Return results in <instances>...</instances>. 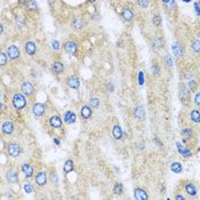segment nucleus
Listing matches in <instances>:
<instances>
[{
    "mask_svg": "<svg viewBox=\"0 0 200 200\" xmlns=\"http://www.w3.org/2000/svg\"><path fill=\"white\" fill-rule=\"evenodd\" d=\"M12 102H13L14 108L16 110H23L26 107V98L24 97V95H22V94L19 93L14 94Z\"/></svg>",
    "mask_w": 200,
    "mask_h": 200,
    "instance_id": "f257e3e1",
    "label": "nucleus"
},
{
    "mask_svg": "<svg viewBox=\"0 0 200 200\" xmlns=\"http://www.w3.org/2000/svg\"><path fill=\"white\" fill-rule=\"evenodd\" d=\"M63 48L69 55H76L78 50V45L76 41H72V40H66V41L63 44Z\"/></svg>",
    "mask_w": 200,
    "mask_h": 200,
    "instance_id": "f03ea898",
    "label": "nucleus"
},
{
    "mask_svg": "<svg viewBox=\"0 0 200 200\" xmlns=\"http://www.w3.org/2000/svg\"><path fill=\"white\" fill-rule=\"evenodd\" d=\"M7 153L10 157H17L21 153V146L17 143H9L7 145Z\"/></svg>",
    "mask_w": 200,
    "mask_h": 200,
    "instance_id": "7ed1b4c3",
    "label": "nucleus"
},
{
    "mask_svg": "<svg viewBox=\"0 0 200 200\" xmlns=\"http://www.w3.org/2000/svg\"><path fill=\"white\" fill-rule=\"evenodd\" d=\"M71 26L73 28V30H76V31H80V30H82V29H84V26H85L84 18H82V17H80V16L74 17V18L72 19Z\"/></svg>",
    "mask_w": 200,
    "mask_h": 200,
    "instance_id": "20e7f679",
    "label": "nucleus"
},
{
    "mask_svg": "<svg viewBox=\"0 0 200 200\" xmlns=\"http://www.w3.org/2000/svg\"><path fill=\"white\" fill-rule=\"evenodd\" d=\"M21 91L23 92L24 95L26 96H31L34 92V87H33V85L30 82V81H25V82H23L22 86H21Z\"/></svg>",
    "mask_w": 200,
    "mask_h": 200,
    "instance_id": "39448f33",
    "label": "nucleus"
},
{
    "mask_svg": "<svg viewBox=\"0 0 200 200\" xmlns=\"http://www.w3.org/2000/svg\"><path fill=\"white\" fill-rule=\"evenodd\" d=\"M7 55H8V57L10 58V60H17V58L19 57V49L17 46L15 45H12L8 47V49H7Z\"/></svg>",
    "mask_w": 200,
    "mask_h": 200,
    "instance_id": "423d86ee",
    "label": "nucleus"
},
{
    "mask_svg": "<svg viewBox=\"0 0 200 200\" xmlns=\"http://www.w3.org/2000/svg\"><path fill=\"white\" fill-rule=\"evenodd\" d=\"M46 107L42 103H34L32 107V112L36 117H41L45 113Z\"/></svg>",
    "mask_w": 200,
    "mask_h": 200,
    "instance_id": "0eeeda50",
    "label": "nucleus"
},
{
    "mask_svg": "<svg viewBox=\"0 0 200 200\" xmlns=\"http://www.w3.org/2000/svg\"><path fill=\"white\" fill-rule=\"evenodd\" d=\"M121 17L127 22H130L134 19V12L128 7H124L123 10H121Z\"/></svg>",
    "mask_w": 200,
    "mask_h": 200,
    "instance_id": "6e6552de",
    "label": "nucleus"
},
{
    "mask_svg": "<svg viewBox=\"0 0 200 200\" xmlns=\"http://www.w3.org/2000/svg\"><path fill=\"white\" fill-rule=\"evenodd\" d=\"M21 171H22L23 175L25 178H31L33 176V167L29 164H24L22 165L21 167Z\"/></svg>",
    "mask_w": 200,
    "mask_h": 200,
    "instance_id": "1a4fd4ad",
    "label": "nucleus"
},
{
    "mask_svg": "<svg viewBox=\"0 0 200 200\" xmlns=\"http://www.w3.org/2000/svg\"><path fill=\"white\" fill-rule=\"evenodd\" d=\"M189 98H190V89H187L185 86H182L181 91H180V100L182 103L187 104Z\"/></svg>",
    "mask_w": 200,
    "mask_h": 200,
    "instance_id": "9d476101",
    "label": "nucleus"
},
{
    "mask_svg": "<svg viewBox=\"0 0 200 200\" xmlns=\"http://www.w3.org/2000/svg\"><path fill=\"white\" fill-rule=\"evenodd\" d=\"M7 181L9 182V183L14 184L16 183L17 181H18V171H15V169H10V171H7Z\"/></svg>",
    "mask_w": 200,
    "mask_h": 200,
    "instance_id": "9b49d317",
    "label": "nucleus"
},
{
    "mask_svg": "<svg viewBox=\"0 0 200 200\" xmlns=\"http://www.w3.org/2000/svg\"><path fill=\"white\" fill-rule=\"evenodd\" d=\"M134 198L137 200H146L149 198V196L145 190H143L141 187H136L134 190Z\"/></svg>",
    "mask_w": 200,
    "mask_h": 200,
    "instance_id": "f8f14e48",
    "label": "nucleus"
},
{
    "mask_svg": "<svg viewBox=\"0 0 200 200\" xmlns=\"http://www.w3.org/2000/svg\"><path fill=\"white\" fill-rule=\"evenodd\" d=\"M36 183L39 187H44L47 183V174L45 171H39L36 175Z\"/></svg>",
    "mask_w": 200,
    "mask_h": 200,
    "instance_id": "ddd939ff",
    "label": "nucleus"
},
{
    "mask_svg": "<svg viewBox=\"0 0 200 200\" xmlns=\"http://www.w3.org/2000/svg\"><path fill=\"white\" fill-rule=\"evenodd\" d=\"M24 49L29 56H33L37 53V45L33 41H28L24 46Z\"/></svg>",
    "mask_w": 200,
    "mask_h": 200,
    "instance_id": "4468645a",
    "label": "nucleus"
},
{
    "mask_svg": "<svg viewBox=\"0 0 200 200\" xmlns=\"http://www.w3.org/2000/svg\"><path fill=\"white\" fill-rule=\"evenodd\" d=\"M1 132L3 133V134H6V135H9V134H12V133L14 132V125L12 121H5V123L1 125Z\"/></svg>",
    "mask_w": 200,
    "mask_h": 200,
    "instance_id": "2eb2a0df",
    "label": "nucleus"
},
{
    "mask_svg": "<svg viewBox=\"0 0 200 200\" xmlns=\"http://www.w3.org/2000/svg\"><path fill=\"white\" fill-rule=\"evenodd\" d=\"M66 82H68L69 87L72 88V89H77V88H79V86H80V81H79L78 77H76V76H70V77L68 78Z\"/></svg>",
    "mask_w": 200,
    "mask_h": 200,
    "instance_id": "dca6fc26",
    "label": "nucleus"
},
{
    "mask_svg": "<svg viewBox=\"0 0 200 200\" xmlns=\"http://www.w3.org/2000/svg\"><path fill=\"white\" fill-rule=\"evenodd\" d=\"M171 50L174 53V55L178 56V57H181L184 55V49H183V46L181 44H178V42H174L173 45H171Z\"/></svg>",
    "mask_w": 200,
    "mask_h": 200,
    "instance_id": "f3484780",
    "label": "nucleus"
},
{
    "mask_svg": "<svg viewBox=\"0 0 200 200\" xmlns=\"http://www.w3.org/2000/svg\"><path fill=\"white\" fill-rule=\"evenodd\" d=\"M176 146H177V150H178V152H180V155H183L184 158H189V157H191V155H192V152H191L190 149L184 148V146L182 145L180 142L176 143Z\"/></svg>",
    "mask_w": 200,
    "mask_h": 200,
    "instance_id": "a211bd4d",
    "label": "nucleus"
},
{
    "mask_svg": "<svg viewBox=\"0 0 200 200\" xmlns=\"http://www.w3.org/2000/svg\"><path fill=\"white\" fill-rule=\"evenodd\" d=\"M93 114V110H92L91 107H88V105H84V107L81 108L80 110V116L82 119H89Z\"/></svg>",
    "mask_w": 200,
    "mask_h": 200,
    "instance_id": "6ab92c4d",
    "label": "nucleus"
},
{
    "mask_svg": "<svg viewBox=\"0 0 200 200\" xmlns=\"http://www.w3.org/2000/svg\"><path fill=\"white\" fill-rule=\"evenodd\" d=\"M49 125L54 128H61L62 127V119L58 116H53L49 118Z\"/></svg>",
    "mask_w": 200,
    "mask_h": 200,
    "instance_id": "aec40b11",
    "label": "nucleus"
},
{
    "mask_svg": "<svg viewBox=\"0 0 200 200\" xmlns=\"http://www.w3.org/2000/svg\"><path fill=\"white\" fill-rule=\"evenodd\" d=\"M134 116L139 120L144 119V118H145V110H144V108L141 107V105L136 107L135 110H134Z\"/></svg>",
    "mask_w": 200,
    "mask_h": 200,
    "instance_id": "412c9836",
    "label": "nucleus"
},
{
    "mask_svg": "<svg viewBox=\"0 0 200 200\" xmlns=\"http://www.w3.org/2000/svg\"><path fill=\"white\" fill-rule=\"evenodd\" d=\"M112 135H113V137H114L116 139H123L124 132H123V129H121V127H120L119 125H116V126H113V128H112Z\"/></svg>",
    "mask_w": 200,
    "mask_h": 200,
    "instance_id": "4be33fe9",
    "label": "nucleus"
},
{
    "mask_svg": "<svg viewBox=\"0 0 200 200\" xmlns=\"http://www.w3.org/2000/svg\"><path fill=\"white\" fill-rule=\"evenodd\" d=\"M152 45H153V48L155 49H161L165 45V40L162 39V37H155L153 38V41H152Z\"/></svg>",
    "mask_w": 200,
    "mask_h": 200,
    "instance_id": "5701e85b",
    "label": "nucleus"
},
{
    "mask_svg": "<svg viewBox=\"0 0 200 200\" xmlns=\"http://www.w3.org/2000/svg\"><path fill=\"white\" fill-rule=\"evenodd\" d=\"M76 119H77V117L74 114L72 111H66L64 113V121L66 124H73L76 123Z\"/></svg>",
    "mask_w": 200,
    "mask_h": 200,
    "instance_id": "b1692460",
    "label": "nucleus"
},
{
    "mask_svg": "<svg viewBox=\"0 0 200 200\" xmlns=\"http://www.w3.org/2000/svg\"><path fill=\"white\" fill-rule=\"evenodd\" d=\"M53 71L56 74H61L62 72L64 71V64L60 61H56L53 63Z\"/></svg>",
    "mask_w": 200,
    "mask_h": 200,
    "instance_id": "393cba45",
    "label": "nucleus"
},
{
    "mask_svg": "<svg viewBox=\"0 0 200 200\" xmlns=\"http://www.w3.org/2000/svg\"><path fill=\"white\" fill-rule=\"evenodd\" d=\"M185 192H187L189 196H196L197 194V187H194V184L192 183H187L185 184Z\"/></svg>",
    "mask_w": 200,
    "mask_h": 200,
    "instance_id": "a878e982",
    "label": "nucleus"
},
{
    "mask_svg": "<svg viewBox=\"0 0 200 200\" xmlns=\"http://www.w3.org/2000/svg\"><path fill=\"white\" fill-rule=\"evenodd\" d=\"M73 168H74V165H73V161H72L71 159H68V160L64 162V165H63V171H64L65 174L71 173V171H73Z\"/></svg>",
    "mask_w": 200,
    "mask_h": 200,
    "instance_id": "bb28decb",
    "label": "nucleus"
},
{
    "mask_svg": "<svg viewBox=\"0 0 200 200\" xmlns=\"http://www.w3.org/2000/svg\"><path fill=\"white\" fill-rule=\"evenodd\" d=\"M190 118L193 123L199 124L200 123V111L199 110H192L190 113Z\"/></svg>",
    "mask_w": 200,
    "mask_h": 200,
    "instance_id": "cd10ccee",
    "label": "nucleus"
},
{
    "mask_svg": "<svg viewBox=\"0 0 200 200\" xmlns=\"http://www.w3.org/2000/svg\"><path fill=\"white\" fill-rule=\"evenodd\" d=\"M171 169L173 171H174L175 174H180V173H182V171H183V167H182V164L181 162H173V164L171 165Z\"/></svg>",
    "mask_w": 200,
    "mask_h": 200,
    "instance_id": "c85d7f7f",
    "label": "nucleus"
},
{
    "mask_svg": "<svg viewBox=\"0 0 200 200\" xmlns=\"http://www.w3.org/2000/svg\"><path fill=\"white\" fill-rule=\"evenodd\" d=\"M24 3H25V7L29 10H38V5L34 0H26Z\"/></svg>",
    "mask_w": 200,
    "mask_h": 200,
    "instance_id": "c756f323",
    "label": "nucleus"
},
{
    "mask_svg": "<svg viewBox=\"0 0 200 200\" xmlns=\"http://www.w3.org/2000/svg\"><path fill=\"white\" fill-rule=\"evenodd\" d=\"M191 48L193 49L194 53L199 54L200 53V40H198V39H193V40L191 41Z\"/></svg>",
    "mask_w": 200,
    "mask_h": 200,
    "instance_id": "7c9ffc66",
    "label": "nucleus"
},
{
    "mask_svg": "<svg viewBox=\"0 0 200 200\" xmlns=\"http://www.w3.org/2000/svg\"><path fill=\"white\" fill-rule=\"evenodd\" d=\"M182 135L185 137V139H192L193 137V132H192V129L191 128H183L182 129Z\"/></svg>",
    "mask_w": 200,
    "mask_h": 200,
    "instance_id": "2f4dec72",
    "label": "nucleus"
},
{
    "mask_svg": "<svg viewBox=\"0 0 200 200\" xmlns=\"http://www.w3.org/2000/svg\"><path fill=\"white\" fill-rule=\"evenodd\" d=\"M113 193L114 194H123L124 193V187L121 183H116L113 187Z\"/></svg>",
    "mask_w": 200,
    "mask_h": 200,
    "instance_id": "473e14b6",
    "label": "nucleus"
},
{
    "mask_svg": "<svg viewBox=\"0 0 200 200\" xmlns=\"http://www.w3.org/2000/svg\"><path fill=\"white\" fill-rule=\"evenodd\" d=\"M89 107L91 108H98L100 107V100L97 97H92L89 100Z\"/></svg>",
    "mask_w": 200,
    "mask_h": 200,
    "instance_id": "72a5a7b5",
    "label": "nucleus"
},
{
    "mask_svg": "<svg viewBox=\"0 0 200 200\" xmlns=\"http://www.w3.org/2000/svg\"><path fill=\"white\" fill-rule=\"evenodd\" d=\"M152 23L155 24V26H160V25H161V16H160V15H158V14L153 15Z\"/></svg>",
    "mask_w": 200,
    "mask_h": 200,
    "instance_id": "f704fd0d",
    "label": "nucleus"
},
{
    "mask_svg": "<svg viewBox=\"0 0 200 200\" xmlns=\"http://www.w3.org/2000/svg\"><path fill=\"white\" fill-rule=\"evenodd\" d=\"M165 62H166V64H167L168 68H173L174 62H173V57H171L169 54H166V56H165Z\"/></svg>",
    "mask_w": 200,
    "mask_h": 200,
    "instance_id": "c9c22d12",
    "label": "nucleus"
},
{
    "mask_svg": "<svg viewBox=\"0 0 200 200\" xmlns=\"http://www.w3.org/2000/svg\"><path fill=\"white\" fill-rule=\"evenodd\" d=\"M7 56H8V55H6L3 52L0 53V64H1V66L6 65V63H7Z\"/></svg>",
    "mask_w": 200,
    "mask_h": 200,
    "instance_id": "e433bc0d",
    "label": "nucleus"
},
{
    "mask_svg": "<svg viewBox=\"0 0 200 200\" xmlns=\"http://www.w3.org/2000/svg\"><path fill=\"white\" fill-rule=\"evenodd\" d=\"M137 3L142 8H148L149 5H150V0H137Z\"/></svg>",
    "mask_w": 200,
    "mask_h": 200,
    "instance_id": "4c0bfd02",
    "label": "nucleus"
},
{
    "mask_svg": "<svg viewBox=\"0 0 200 200\" xmlns=\"http://www.w3.org/2000/svg\"><path fill=\"white\" fill-rule=\"evenodd\" d=\"M23 189H24V191H25L26 193H32V192H33V187L30 183H25V184H24Z\"/></svg>",
    "mask_w": 200,
    "mask_h": 200,
    "instance_id": "58836bf2",
    "label": "nucleus"
},
{
    "mask_svg": "<svg viewBox=\"0 0 200 200\" xmlns=\"http://www.w3.org/2000/svg\"><path fill=\"white\" fill-rule=\"evenodd\" d=\"M196 88H197V82L194 80L189 81V89H190L191 92H193V91H196Z\"/></svg>",
    "mask_w": 200,
    "mask_h": 200,
    "instance_id": "ea45409f",
    "label": "nucleus"
},
{
    "mask_svg": "<svg viewBox=\"0 0 200 200\" xmlns=\"http://www.w3.org/2000/svg\"><path fill=\"white\" fill-rule=\"evenodd\" d=\"M194 104L200 108V92H198V93L196 94V96H194Z\"/></svg>",
    "mask_w": 200,
    "mask_h": 200,
    "instance_id": "a19ab883",
    "label": "nucleus"
},
{
    "mask_svg": "<svg viewBox=\"0 0 200 200\" xmlns=\"http://www.w3.org/2000/svg\"><path fill=\"white\" fill-rule=\"evenodd\" d=\"M194 12H196V15L200 16V3H194Z\"/></svg>",
    "mask_w": 200,
    "mask_h": 200,
    "instance_id": "79ce46f5",
    "label": "nucleus"
},
{
    "mask_svg": "<svg viewBox=\"0 0 200 200\" xmlns=\"http://www.w3.org/2000/svg\"><path fill=\"white\" fill-rule=\"evenodd\" d=\"M52 48L54 49V50H58V49H60V44H58L57 40H54V41L52 42Z\"/></svg>",
    "mask_w": 200,
    "mask_h": 200,
    "instance_id": "37998d69",
    "label": "nucleus"
},
{
    "mask_svg": "<svg viewBox=\"0 0 200 200\" xmlns=\"http://www.w3.org/2000/svg\"><path fill=\"white\" fill-rule=\"evenodd\" d=\"M152 72H153V73H155V74H159V72H160V70H159V66H158V64H157V63L152 65Z\"/></svg>",
    "mask_w": 200,
    "mask_h": 200,
    "instance_id": "c03bdc74",
    "label": "nucleus"
},
{
    "mask_svg": "<svg viewBox=\"0 0 200 200\" xmlns=\"http://www.w3.org/2000/svg\"><path fill=\"white\" fill-rule=\"evenodd\" d=\"M192 76H193L192 71H187V73L184 74V77L187 78V79H190V80H191V78H192Z\"/></svg>",
    "mask_w": 200,
    "mask_h": 200,
    "instance_id": "a18cd8bd",
    "label": "nucleus"
},
{
    "mask_svg": "<svg viewBox=\"0 0 200 200\" xmlns=\"http://www.w3.org/2000/svg\"><path fill=\"white\" fill-rule=\"evenodd\" d=\"M139 85H142L143 84V73L142 72H139Z\"/></svg>",
    "mask_w": 200,
    "mask_h": 200,
    "instance_id": "49530a36",
    "label": "nucleus"
},
{
    "mask_svg": "<svg viewBox=\"0 0 200 200\" xmlns=\"http://www.w3.org/2000/svg\"><path fill=\"white\" fill-rule=\"evenodd\" d=\"M155 143H158V145H159V146H162V143L160 142V141H159V139H157V137H155Z\"/></svg>",
    "mask_w": 200,
    "mask_h": 200,
    "instance_id": "de8ad7c7",
    "label": "nucleus"
},
{
    "mask_svg": "<svg viewBox=\"0 0 200 200\" xmlns=\"http://www.w3.org/2000/svg\"><path fill=\"white\" fill-rule=\"evenodd\" d=\"M175 198H176L177 200H183L184 199V197H183V196H181V194H177V196H176Z\"/></svg>",
    "mask_w": 200,
    "mask_h": 200,
    "instance_id": "09e8293b",
    "label": "nucleus"
},
{
    "mask_svg": "<svg viewBox=\"0 0 200 200\" xmlns=\"http://www.w3.org/2000/svg\"><path fill=\"white\" fill-rule=\"evenodd\" d=\"M54 142H55V144H57V145H60V139H54Z\"/></svg>",
    "mask_w": 200,
    "mask_h": 200,
    "instance_id": "8fccbe9b",
    "label": "nucleus"
},
{
    "mask_svg": "<svg viewBox=\"0 0 200 200\" xmlns=\"http://www.w3.org/2000/svg\"><path fill=\"white\" fill-rule=\"evenodd\" d=\"M161 1L164 3H166V5H167V3H169V1H171V0H161Z\"/></svg>",
    "mask_w": 200,
    "mask_h": 200,
    "instance_id": "3c124183",
    "label": "nucleus"
},
{
    "mask_svg": "<svg viewBox=\"0 0 200 200\" xmlns=\"http://www.w3.org/2000/svg\"><path fill=\"white\" fill-rule=\"evenodd\" d=\"M183 1H184V3H190L191 0H183Z\"/></svg>",
    "mask_w": 200,
    "mask_h": 200,
    "instance_id": "603ef678",
    "label": "nucleus"
},
{
    "mask_svg": "<svg viewBox=\"0 0 200 200\" xmlns=\"http://www.w3.org/2000/svg\"><path fill=\"white\" fill-rule=\"evenodd\" d=\"M87 1H89V3H94L95 0H87Z\"/></svg>",
    "mask_w": 200,
    "mask_h": 200,
    "instance_id": "864d4df0",
    "label": "nucleus"
},
{
    "mask_svg": "<svg viewBox=\"0 0 200 200\" xmlns=\"http://www.w3.org/2000/svg\"><path fill=\"white\" fill-rule=\"evenodd\" d=\"M199 3H200V0H199Z\"/></svg>",
    "mask_w": 200,
    "mask_h": 200,
    "instance_id": "5fc2aeb1",
    "label": "nucleus"
}]
</instances>
